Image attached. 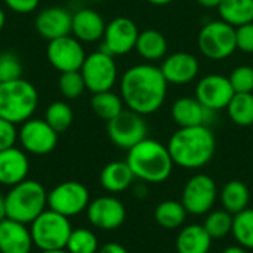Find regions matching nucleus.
<instances>
[{"instance_id": "1", "label": "nucleus", "mask_w": 253, "mask_h": 253, "mask_svg": "<svg viewBox=\"0 0 253 253\" xmlns=\"http://www.w3.org/2000/svg\"><path fill=\"white\" fill-rule=\"evenodd\" d=\"M168 86L160 67L144 62L129 67L120 79V96L125 107L141 114L150 116L159 111L168 95Z\"/></svg>"}, {"instance_id": "2", "label": "nucleus", "mask_w": 253, "mask_h": 253, "mask_svg": "<svg viewBox=\"0 0 253 253\" xmlns=\"http://www.w3.org/2000/svg\"><path fill=\"white\" fill-rule=\"evenodd\" d=\"M175 166L194 170L206 166L215 156L216 138L208 126L179 127L168 142Z\"/></svg>"}, {"instance_id": "3", "label": "nucleus", "mask_w": 253, "mask_h": 253, "mask_svg": "<svg viewBox=\"0 0 253 253\" xmlns=\"http://www.w3.org/2000/svg\"><path fill=\"white\" fill-rule=\"evenodd\" d=\"M126 163L135 178L147 184H162L168 181L175 166L168 145L151 138H145L127 150Z\"/></svg>"}, {"instance_id": "4", "label": "nucleus", "mask_w": 253, "mask_h": 253, "mask_svg": "<svg viewBox=\"0 0 253 253\" xmlns=\"http://www.w3.org/2000/svg\"><path fill=\"white\" fill-rule=\"evenodd\" d=\"M39 105V92L36 86L18 79L0 83V117L13 123L22 125L31 119Z\"/></svg>"}, {"instance_id": "5", "label": "nucleus", "mask_w": 253, "mask_h": 253, "mask_svg": "<svg viewBox=\"0 0 253 253\" xmlns=\"http://www.w3.org/2000/svg\"><path fill=\"white\" fill-rule=\"evenodd\" d=\"M4 202L7 218L28 225L47 209V191L39 181L25 179L10 187Z\"/></svg>"}, {"instance_id": "6", "label": "nucleus", "mask_w": 253, "mask_h": 253, "mask_svg": "<svg viewBox=\"0 0 253 253\" xmlns=\"http://www.w3.org/2000/svg\"><path fill=\"white\" fill-rule=\"evenodd\" d=\"M71 231L73 227L70 218L62 216L49 208L30 224L34 248H37L40 252L65 249Z\"/></svg>"}, {"instance_id": "7", "label": "nucleus", "mask_w": 253, "mask_h": 253, "mask_svg": "<svg viewBox=\"0 0 253 253\" xmlns=\"http://www.w3.org/2000/svg\"><path fill=\"white\" fill-rule=\"evenodd\" d=\"M199 50L211 61H224L237 50L236 28L222 19L205 24L197 36Z\"/></svg>"}, {"instance_id": "8", "label": "nucleus", "mask_w": 253, "mask_h": 253, "mask_svg": "<svg viewBox=\"0 0 253 253\" xmlns=\"http://www.w3.org/2000/svg\"><path fill=\"white\" fill-rule=\"evenodd\" d=\"M86 89L92 93L113 90L119 79L117 64L113 55L99 49L89 55L80 68Z\"/></svg>"}, {"instance_id": "9", "label": "nucleus", "mask_w": 253, "mask_h": 253, "mask_svg": "<svg viewBox=\"0 0 253 253\" xmlns=\"http://www.w3.org/2000/svg\"><path fill=\"white\" fill-rule=\"evenodd\" d=\"M107 133L116 147L122 150H130L148 138V126L144 116L125 108L119 116L107 122Z\"/></svg>"}, {"instance_id": "10", "label": "nucleus", "mask_w": 253, "mask_h": 253, "mask_svg": "<svg viewBox=\"0 0 253 253\" xmlns=\"http://www.w3.org/2000/svg\"><path fill=\"white\" fill-rule=\"evenodd\" d=\"M90 203V193L82 182L65 181L47 193V208L62 216L73 218L86 212Z\"/></svg>"}, {"instance_id": "11", "label": "nucleus", "mask_w": 253, "mask_h": 253, "mask_svg": "<svg viewBox=\"0 0 253 253\" xmlns=\"http://www.w3.org/2000/svg\"><path fill=\"white\" fill-rule=\"evenodd\" d=\"M216 199L218 187L215 179L206 173H196L187 181L182 190L181 203L188 213L200 216L212 211Z\"/></svg>"}, {"instance_id": "12", "label": "nucleus", "mask_w": 253, "mask_h": 253, "mask_svg": "<svg viewBox=\"0 0 253 253\" xmlns=\"http://www.w3.org/2000/svg\"><path fill=\"white\" fill-rule=\"evenodd\" d=\"M58 132H55L44 119L31 117L18 129V141L25 153L44 156L55 150L58 144Z\"/></svg>"}, {"instance_id": "13", "label": "nucleus", "mask_w": 253, "mask_h": 253, "mask_svg": "<svg viewBox=\"0 0 253 253\" xmlns=\"http://www.w3.org/2000/svg\"><path fill=\"white\" fill-rule=\"evenodd\" d=\"M46 56L50 65L59 73L68 71H80L86 52L80 40H77L73 34L50 40L46 47Z\"/></svg>"}, {"instance_id": "14", "label": "nucleus", "mask_w": 253, "mask_h": 253, "mask_svg": "<svg viewBox=\"0 0 253 253\" xmlns=\"http://www.w3.org/2000/svg\"><path fill=\"white\" fill-rule=\"evenodd\" d=\"M139 36L138 25L127 16H117L107 22L102 37V50L113 56H122L132 52Z\"/></svg>"}, {"instance_id": "15", "label": "nucleus", "mask_w": 253, "mask_h": 253, "mask_svg": "<svg viewBox=\"0 0 253 253\" xmlns=\"http://www.w3.org/2000/svg\"><path fill=\"white\" fill-rule=\"evenodd\" d=\"M234 93L230 79L222 74H208L196 86V98L212 113L227 110Z\"/></svg>"}, {"instance_id": "16", "label": "nucleus", "mask_w": 253, "mask_h": 253, "mask_svg": "<svg viewBox=\"0 0 253 253\" xmlns=\"http://www.w3.org/2000/svg\"><path fill=\"white\" fill-rule=\"evenodd\" d=\"M86 215L92 227L102 231H113L123 225L126 219V208L114 196H101L90 200Z\"/></svg>"}, {"instance_id": "17", "label": "nucleus", "mask_w": 253, "mask_h": 253, "mask_svg": "<svg viewBox=\"0 0 253 253\" xmlns=\"http://www.w3.org/2000/svg\"><path fill=\"white\" fill-rule=\"evenodd\" d=\"M73 13L62 6H49L42 9L34 21L36 31L47 42L71 34Z\"/></svg>"}, {"instance_id": "18", "label": "nucleus", "mask_w": 253, "mask_h": 253, "mask_svg": "<svg viewBox=\"0 0 253 253\" xmlns=\"http://www.w3.org/2000/svg\"><path fill=\"white\" fill-rule=\"evenodd\" d=\"M160 70L169 84L184 86L196 80L200 73V64L190 52H175L163 59Z\"/></svg>"}, {"instance_id": "19", "label": "nucleus", "mask_w": 253, "mask_h": 253, "mask_svg": "<svg viewBox=\"0 0 253 253\" xmlns=\"http://www.w3.org/2000/svg\"><path fill=\"white\" fill-rule=\"evenodd\" d=\"M30 172V160L22 148L10 147L0 151V184L13 187L27 179Z\"/></svg>"}, {"instance_id": "20", "label": "nucleus", "mask_w": 253, "mask_h": 253, "mask_svg": "<svg viewBox=\"0 0 253 253\" xmlns=\"http://www.w3.org/2000/svg\"><path fill=\"white\" fill-rule=\"evenodd\" d=\"M107 22L92 7H82L73 13L71 34L82 43H93L104 37Z\"/></svg>"}, {"instance_id": "21", "label": "nucleus", "mask_w": 253, "mask_h": 253, "mask_svg": "<svg viewBox=\"0 0 253 253\" xmlns=\"http://www.w3.org/2000/svg\"><path fill=\"white\" fill-rule=\"evenodd\" d=\"M34 248L30 228L6 218L0 222V253H31Z\"/></svg>"}, {"instance_id": "22", "label": "nucleus", "mask_w": 253, "mask_h": 253, "mask_svg": "<svg viewBox=\"0 0 253 253\" xmlns=\"http://www.w3.org/2000/svg\"><path fill=\"white\" fill-rule=\"evenodd\" d=\"M170 114L173 122L179 127H194L208 126V123L211 122V116L213 113L203 107L197 98L181 96L172 104Z\"/></svg>"}, {"instance_id": "23", "label": "nucleus", "mask_w": 253, "mask_h": 253, "mask_svg": "<svg viewBox=\"0 0 253 253\" xmlns=\"http://www.w3.org/2000/svg\"><path fill=\"white\" fill-rule=\"evenodd\" d=\"M133 179H135V175L130 170L126 160L110 162L108 165L102 168L99 173L101 187L111 194H119V193L126 191L133 184Z\"/></svg>"}, {"instance_id": "24", "label": "nucleus", "mask_w": 253, "mask_h": 253, "mask_svg": "<svg viewBox=\"0 0 253 253\" xmlns=\"http://www.w3.org/2000/svg\"><path fill=\"white\" fill-rule=\"evenodd\" d=\"M212 240L213 239L205 230L203 224H191L178 233L175 248L178 253H209Z\"/></svg>"}, {"instance_id": "25", "label": "nucleus", "mask_w": 253, "mask_h": 253, "mask_svg": "<svg viewBox=\"0 0 253 253\" xmlns=\"http://www.w3.org/2000/svg\"><path fill=\"white\" fill-rule=\"evenodd\" d=\"M135 50L138 52V55L142 59L153 64L156 61L166 58L168 40L162 31L154 30V28H148V30L139 31Z\"/></svg>"}, {"instance_id": "26", "label": "nucleus", "mask_w": 253, "mask_h": 253, "mask_svg": "<svg viewBox=\"0 0 253 253\" xmlns=\"http://www.w3.org/2000/svg\"><path fill=\"white\" fill-rule=\"evenodd\" d=\"M219 200H221L222 209H225L231 215H236L249 208L251 190L243 181L233 179V181H228L222 187L219 193Z\"/></svg>"}, {"instance_id": "27", "label": "nucleus", "mask_w": 253, "mask_h": 253, "mask_svg": "<svg viewBox=\"0 0 253 253\" xmlns=\"http://www.w3.org/2000/svg\"><path fill=\"white\" fill-rule=\"evenodd\" d=\"M219 16L234 28L253 22V0H222L218 6Z\"/></svg>"}, {"instance_id": "28", "label": "nucleus", "mask_w": 253, "mask_h": 253, "mask_svg": "<svg viewBox=\"0 0 253 253\" xmlns=\"http://www.w3.org/2000/svg\"><path fill=\"white\" fill-rule=\"evenodd\" d=\"M188 212L178 200H165L154 209L156 222L166 230H176L184 225Z\"/></svg>"}, {"instance_id": "29", "label": "nucleus", "mask_w": 253, "mask_h": 253, "mask_svg": "<svg viewBox=\"0 0 253 253\" xmlns=\"http://www.w3.org/2000/svg\"><path fill=\"white\" fill-rule=\"evenodd\" d=\"M92 111L102 120L110 122L125 110V102L120 95L113 90L98 92L92 95L90 99Z\"/></svg>"}, {"instance_id": "30", "label": "nucleus", "mask_w": 253, "mask_h": 253, "mask_svg": "<svg viewBox=\"0 0 253 253\" xmlns=\"http://www.w3.org/2000/svg\"><path fill=\"white\" fill-rule=\"evenodd\" d=\"M228 117L237 126L248 127L253 125V93H234L227 107Z\"/></svg>"}, {"instance_id": "31", "label": "nucleus", "mask_w": 253, "mask_h": 253, "mask_svg": "<svg viewBox=\"0 0 253 253\" xmlns=\"http://www.w3.org/2000/svg\"><path fill=\"white\" fill-rule=\"evenodd\" d=\"M46 123L58 133L68 130L74 120V113L65 101H53L44 111Z\"/></svg>"}, {"instance_id": "32", "label": "nucleus", "mask_w": 253, "mask_h": 253, "mask_svg": "<svg viewBox=\"0 0 253 253\" xmlns=\"http://www.w3.org/2000/svg\"><path fill=\"white\" fill-rule=\"evenodd\" d=\"M231 234L239 246L248 251L253 249V209L248 208L234 215Z\"/></svg>"}, {"instance_id": "33", "label": "nucleus", "mask_w": 253, "mask_h": 253, "mask_svg": "<svg viewBox=\"0 0 253 253\" xmlns=\"http://www.w3.org/2000/svg\"><path fill=\"white\" fill-rule=\"evenodd\" d=\"M65 251L68 253H98L99 242L89 228H76L71 231Z\"/></svg>"}, {"instance_id": "34", "label": "nucleus", "mask_w": 253, "mask_h": 253, "mask_svg": "<svg viewBox=\"0 0 253 253\" xmlns=\"http://www.w3.org/2000/svg\"><path fill=\"white\" fill-rule=\"evenodd\" d=\"M233 218H234V215H231L225 209L211 211L206 215L203 227H205V230L209 233V236L212 239H222V237H225V236H228L231 233V230H233Z\"/></svg>"}, {"instance_id": "35", "label": "nucleus", "mask_w": 253, "mask_h": 253, "mask_svg": "<svg viewBox=\"0 0 253 253\" xmlns=\"http://www.w3.org/2000/svg\"><path fill=\"white\" fill-rule=\"evenodd\" d=\"M58 87H59L61 95L65 99H77L86 90V84L80 71L61 73Z\"/></svg>"}, {"instance_id": "36", "label": "nucleus", "mask_w": 253, "mask_h": 253, "mask_svg": "<svg viewBox=\"0 0 253 253\" xmlns=\"http://www.w3.org/2000/svg\"><path fill=\"white\" fill-rule=\"evenodd\" d=\"M22 62L13 52L0 53V83L22 79Z\"/></svg>"}, {"instance_id": "37", "label": "nucleus", "mask_w": 253, "mask_h": 253, "mask_svg": "<svg viewBox=\"0 0 253 253\" xmlns=\"http://www.w3.org/2000/svg\"><path fill=\"white\" fill-rule=\"evenodd\" d=\"M236 93H253V67L239 65L228 76Z\"/></svg>"}, {"instance_id": "38", "label": "nucleus", "mask_w": 253, "mask_h": 253, "mask_svg": "<svg viewBox=\"0 0 253 253\" xmlns=\"http://www.w3.org/2000/svg\"><path fill=\"white\" fill-rule=\"evenodd\" d=\"M237 50L243 53H253V22L245 24L236 28Z\"/></svg>"}, {"instance_id": "39", "label": "nucleus", "mask_w": 253, "mask_h": 253, "mask_svg": "<svg viewBox=\"0 0 253 253\" xmlns=\"http://www.w3.org/2000/svg\"><path fill=\"white\" fill-rule=\"evenodd\" d=\"M16 141H18L16 125L0 117V151L15 147Z\"/></svg>"}, {"instance_id": "40", "label": "nucleus", "mask_w": 253, "mask_h": 253, "mask_svg": "<svg viewBox=\"0 0 253 253\" xmlns=\"http://www.w3.org/2000/svg\"><path fill=\"white\" fill-rule=\"evenodd\" d=\"M3 1L12 12L21 15L34 12L40 4V0H3Z\"/></svg>"}, {"instance_id": "41", "label": "nucleus", "mask_w": 253, "mask_h": 253, "mask_svg": "<svg viewBox=\"0 0 253 253\" xmlns=\"http://www.w3.org/2000/svg\"><path fill=\"white\" fill-rule=\"evenodd\" d=\"M98 253H129L126 251V248L120 243H116V242H110V243H105L104 246L99 248Z\"/></svg>"}, {"instance_id": "42", "label": "nucleus", "mask_w": 253, "mask_h": 253, "mask_svg": "<svg viewBox=\"0 0 253 253\" xmlns=\"http://www.w3.org/2000/svg\"><path fill=\"white\" fill-rule=\"evenodd\" d=\"M202 7H205V9H218V6H219V3L222 1V0H196Z\"/></svg>"}, {"instance_id": "43", "label": "nucleus", "mask_w": 253, "mask_h": 253, "mask_svg": "<svg viewBox=\"0 0 253 253\" xmlns=\"http://www.w3.org/2000/svg\"><path fill=\"white\" fill-rule=\"evenodd\" d=\"M7 218V212H6V202H4V196L0 194V222L4 221Z\"/></svg>"}, {"instance_id": "44", "label": "nucleus", "mask_w": 253, "mask_h": 253, "mask_svg": "<svg viewBox=\"0 0 253 253\" xmlns=\"http://www.w3.org/2000/svg\"><path fill=\"white\" fill-rule=\"evenodd\" d=\"M221 253H249V251L237 245V246H228L227 249H224Z\"/></svg>"}, {"instance_id": "45", "label": "nucleus", "mask_w": 253, "mask_h": 253, "mask_svg": "<svg viewBox=\"0 0 253 253\" xmlns=\"http://www.w3.org/2000/svg\"><path fill=\"white\" fill-rule=\"evenodd\" d=\"M147 1L151 4H156V6H166V4L172 3L173 0H147Z\"/></svg>"}, {"instance_id": "46", "label": "nucleus", "mask_w": 253, "mask_h": 253, "mask_svg": "<svg viewBox=\"0 0 253 253\" xmlns=\"http://www.w3.org/2000/svg\"><path fill=\"white\" fill-rule=\"evenodd\" d=\"M4 24H6V13H4L3 7L0 6V30L4 27Z\"/></svg>"}, {"instance_id": "47", "label": "nucleus", "mask_w": 253, "mask_h": 253, "mask_svg": "<svg viewBox=\"0 0 253 253\" xmlns=\"http://www.w3.org/2000/svg\"><path fill=\"white\" fill-rule=\"evenodd\" d=\"M40 253H68L65 249H62V251H50V252H40Z\"/></svg>"}, {"instance_id": "48", "label": "nucleus", "mask_w": 253, "mask_h": 253, "mask_svg": "<svg viewBox=\"0 0 253 253\" xmlns=\"http://www.w3.org/2000/svg\"><path fill=\"white\" fill-rule=\"evenodd\" d=\"M93 1H98V0H93Z\"/></svg>"}]
</instances>
